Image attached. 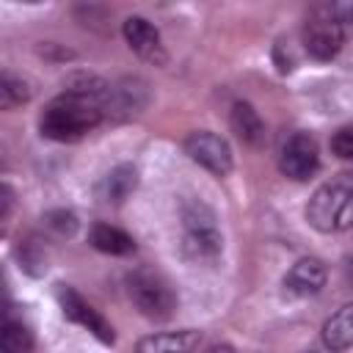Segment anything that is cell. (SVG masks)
<instances>
[{
    "instance_id": "obj_1",
    "label": "cell",
    "mask_w": 353,
    "mask_h": 353,
    "mask_svg": "<svg viewBox=\"0 0 353 353\" xmlns=\"http://www.w3.org/2000/svg\"><path fill=\"white\" fill-rule=\"evenodd\" d=\"M105 119V102L99 97H91L85 91L66 88L63 94L52 97L41 116H39V130L44 138L58 141V143H74L85 138L91 130H97Z\"/></svg>"
},
{
    "instance_id": "obj_2",
    "label": "cell",
    "mask_w": 353,
    "mask_h": 353,
    "mask_svg": "<svg viewBox=\"0 0 353 353\" xmlns=\"http://www.w3.org/2000/svg\"><path fill=\"white\" fill-rule=\"evenodd\" d=\"M306 221L312 229L323 234H336L350 229L353 226V174H339L323 182L306 204Z\"/></svg>"
},
{
    "instance_id": "obj_3",
    "label": "cell",
    "mask_w": 353,
    "mask_h": 353,
    "mask_svg": "<svg viewBox=\"0 0 353 353\" xmlns=\"http://www.w3.org/2000/svg\"><path fill=\"white\" fill-rule=\"evenodd\" d=\"M182 254L193 265H212L223 254V234L215 212L204 201H188L182 207Z\"/></svg>"
},
{
    "instance_id": "obj_4",
    "label": "cell",
    "mask_w": 353,
    "mask_h": 353,
    "mask_svg": "<svg viewBox=\"0 0 353 353\" xmlns=\"http://www.w3.org/2000/svg\"><path fill=\"white\" fill-rule=\"evenodd\" d=\"M127 298L132 301V306L146 317V320H154V323H163L168 317H174L176 312V295L171 290V284L149 270V268H135L127 273Z\"/></svg>"
},
{
    "instance_id": "obj_5",
    "label": "cell",
    "mask_w": 353,
    "mask_h": 353,
    "mask_svg": "<svg viewBox=\"0 0 353 353\" xmlns=\"http://www.w3.org/2000/svg\"><path fill=\"white\" fill-rule=\"evenodd\" d=\"M301 41L306 52L317 61H331L339 55L345 44V22L336 11V6H314L309 8L303 28H301Z\"/></svg>"
},
{
    "instance_id": "obj_6",
    "label": "cell",
    "mask_w": 353,
    "mask_h": 353,
    "mask_svg": "<svg viewBox=\"0 0 353 353\" xmlns=\"http://www.w3.org/2000/svg\"><path fill=\"white\" fill-rule=\"evenodd\" d=\"M320 168V149L309 132H292L279 152V171L292 182H306Z\"/></svg>"
},
{
    "instance_id": "obj_7",
    "label": "cell",
    "mask_w": 353,
    "mask_h": 353,
    "mask_svg": "<svg viewBox=\"0 0 353 353\" xmlns=\"http://www.w3.org/2000/svg\"><path fill=\"white\" fill-rule=\"evenodd\" d=\"M185 154L199 163L201 168H207L215 176H226L234 165L232 160V146L226 138H221L218 132L210 130H196L185 138Z\"/></svg>"
},
{
    "instance_id": "obj_8",
    "label": "cell",
    "mask_w": 353,
    "mask_h": 353,
    "mask_svg": "<svg viewBox=\"0 0 353 353\" xmlns=\"http://www.w3.org/2000/svg\"><path fill=\"white\" fill-rule=\"evenodd\" d=\"M55 295H58V303H61L63 317H69L72 323H77V325H83L85 331H91L99 342H105V345L113 342V325H110L80 292H74V290L66 287V284H58Z\"/></svg>"
},
{
    "instance_id": "obj_9",
    "label": "cell",
    "mask_w": 353,
    "mask_h": 353,
    "mask_svg": "<svg viewBox=\"0 0 353 353\" xmlns=\"http://www.w3.org/2000/svg\"><path fill=\"white\" fill-rule=\"evenodd\" d=\"M121 33H124L127 47L141 61L154 63V66H163L168 61L165 47H163V39H160V30L146 17H127L124 25H121Z\"/></svg>"
},
{
    "instance_id": "obj_10",
    "label": "cell",
    "mask_w": 353,
    "mask_h": 353,
    "mask_svg": "<svg viewBox=\"0 0 353 353\" xmlns=\"http://www.w3.org/2000/svg\"><path fill=\"white\" fill-rule=\"evenodd\" d=\"M325 284V265L317 256H303L298 259L287 276H284V292L292 298H309L317 295Z\"/></svg>"
},
{
    "instance_id": "obj_11",
    "label": "cell",
    "mask_w": 353,
    "mask_h": 353,
    "mask_svg": "<svg viewBox=\"0 0 353 353\" xmlns=\"http://www.w3.org/2000/svg\"><path fill=\"white\" fill-rule=\"evenodd\" d=\"M199 342H201V331L196 328L160 331V334L141 336L135 345V353H193Z\"/></svg>"
},
{
    "instance_id": "obj_12",
    "label": "cell",
    "mask_w": 353,
    "mask_h": 353,
    "mask_svg": "<svg viewBox=\"0 0 353 353\" xmlns=\"http://www.w3.org/2000/svg\"><path fill=\"white\" fill-rule=\"evenodd\" d=\"M229 124H232V132L248 143V146H259L265 141V121L262 116L256 113V108L245 99H237L232 105V113H229Z\"/></svg>"
},
{
    "instance_id": "obj_13",
    "label": "cell",
    "mask_w": 353,
    "mask_h": 353,
    "mask_svg": "<svg viewBox=\"0 0 353 353\" xmlns=\"http://www.w3.org/2000/svg\"><path fill=\"white\" fill-rule=\"evenodd\" d=\"M323 345L331 353H345L353 347V303H345L323 323Z\"/></svg>"
},
{
    "instance_id": "obj_14",
    "label": "cell",
    "mask_w": 353,
    "mask_h": 353,
    "mask_svg": "<svg viewBox=\"0 0 353 353\" xmlns=\"http://www.w3.org/2000/svg\"><path fill=\"white\" fill-rule=\"evenodd\" d=\"M88 243L102 251V254H110V256H127L135 251V240L119 229V226H110V223H94L91 232H88Z\"/></svg>"
},
{
    "instance_id": "obj_15",
    "label": "cell",
    "mask_w": 353,
    "mask_h": 353,
    "mask_svg": "<svg viewBox=\"0 0 353 353\" xmlns=\"http://www.w3.org/2000/svg\"><path fill=\"white\" fill-rule=\"evenodd\" d=\"M138 185V171L135 165L130 163H121L116 165L105 179H102V199L105 201H113V204H121Z\"/></svg>"
},
{
    "instance_id": "obj_16",
    "label": "cell",
    "mask_w": 353,
    "mask_h": 353,
    "mask_svg": "<svg viewBox=\"0 0 353 353\" xmlns=\"http://www.w3.org/2000/svg\"><path fill=\"white\" fill-rule=\"evenodd\" d=\"M30 347H33V336L28 325L14 317H6L0 334V353H30Z\"/></svg>"
},
{
    "instance_id": "obj_17",
    "label": "cell",
    "mask_w": 353,
    "mask_h": 353,
    "mask_svg": "<svg viewBox=\"0 0 353 353\" xmlns=\"http://www.w3.org/2000/svg\"><path fill=\"white\" fill-rule=\"evenodd\" d=\"M28 99H30L28 80L17 77L14 72H3V80H0V108L3 110H14V108L25 105Z\"/></svg>"
},
{
    "instance_id": "obj_18",
    "label": "cell",
    "mask_w": 353,
    "mask_h": 353,
    "mask_svg": "<svg viewBox=\"0 0 353 353\" xmlns=\"http://www.w3.org/2000/svg\"><path fill=\"white\" fill-rule=\"evenodd\" d=\"M331 152L342 160H353V127H342L331 135Z\"/></svg>"
},
{
    "instance_id": "obj_19",
    "label": "cell",
    "mask_w": 353,
    "mask_h": 353,
    "mask_svg": "<svg viewBox=\"0 0 353 353\" xmlns=\"http://www.w3.org/2000/svg\"><path fill=\"white\" fill-rule=\"evenodd\" d=\"M47 226H52L58 234H72L77 229V218L66 210H52L47 212Z\"/></svg>"
},
{
    "instance_id": "obj_20",
    "label": "cell",
    "mask_w": 353,
    "mask_h": 353,
    "mask_svg": "<svg viewBox=\"0 0 353 353\" xmlns=\"http://www.w3.org/2000/svg\"><path fill=\"white\" fill-rule=\"evenodd\" d=\"M336 11H339V17H342V22H350V25H353V3H345V6H336Z\"/></svg>"
}]
</instances>
